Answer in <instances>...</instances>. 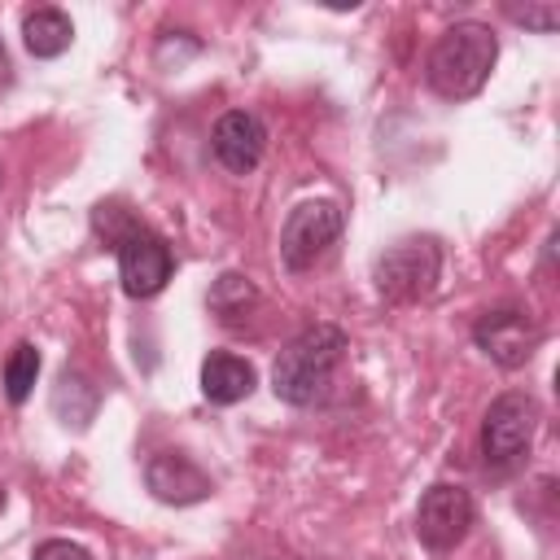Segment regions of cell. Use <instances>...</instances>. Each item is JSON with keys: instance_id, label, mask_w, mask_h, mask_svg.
<instances>
[{"instance_id": "6", "label": "cell", "mask_w": 560, "mask_h": 560, "mask_svg": "<svg viewBox=\"0 0 560 560\" xmlns=\"http://www.w3.org/2000/svg\"><path fill=\"white\" fill-rule=\"evenodd\" d=\"M472 516H477L472 494L464 486H455V481H438L416 503V538L429 551H451V547H459L468 538Z\"/></svg>"}, {"instance_id": "8", "label": "cell", "mask_w": 560, "mask_h": 560, "mask_svg": "<svg viewBox=\"0 0 560 560\" xmlns=\"http://www.w3.org/2000/svg\"><path fill=\"white\" fill-rule=\"evenodd\" d=\"M175 271V258H171V245L149 232V228H131L122 241H118V280H122V293L127 298H153L166 289Z\"/></svg>"}, {"instance_id": "15", "label": "cell", "mask_w": 560, "mask_h": 560, "mask_svg": "<svg viewBox=\"0 0 560 560\" xmlns=\"http://www.w3.org/2000/svg\"><path fill=\"white\" fill-rule=\"evenodd\" d=\"M35 376H39V350L31 341H18L9 350V359H4V398L13 407H22L31 398V389H35Z\"/></svg>"}, {"instance_id": "5", "label": "cell", "mask_w": 560, "mask_h": 560, "mask_svg": "<svg viewBox=\"0 0 560 560\" xmlns=\"http://www.w3.org/2000/svg\"><path fill=\"white\" fill-rule=\"evenodd\" d=\"M341 236V206L337 201H302L289 210L280 228V262L289 271H311Z\"/></svg>"}, {"instance_id": "12", "label": "cell", "mask_w": 560, "mask_h": 560, "mask_svg": "<svg viewBox=\"0 0 560 560\" xmlns=\"http://www.w3.org/2000/svg\"><path fill=\"white\" fill-rule=\"evenodd\" d=\"M22 44H26L31 57H61L74 44V22L52 4L31 9L22 18Z\"/></svg>"}, {"instance_id": "4", "label": "cell", "mask_w": 560, "mask_h": 560, "mask_svg": "<svg viewBox=\"0 0 560 560\" xmlns=\"http://www.w3.org/2000/svg\"><path fill=\"white\" fill-rule=\"evenodd\" d=\"M538 420H542V411H538L534 394H521V389L499 394V398L486 407V420H481V451H486V464H494V468L516 464V459L529 451V442H534V433H538Z\"/></svg>"}, {"instance_id": "17", "label": "cell", "mask_w": 560, "mask_h": 560, "mask_svg": "<svg viewBox=\"0 0 560 560\" xmlns=\"http://www.w3.org/2000/svg\"><path fill=\"white\" fill-rule=\"evenodd\" d=\"M31 560H92V556H88V547H79L70 538H44Z\"/></svg>"}, {"instance_id": "19", "label": "cell", "mask_w": 560, "mask_h": 560, "mask_svg": "<svg viewBox=\"0 0 560 560\" xmlns=\"http://www.w3.org/2000/svg\"><path fill=\"white\" fill-rule=\"evenodd\" d=\"M0 508H4V481H0Z\"/></svg>"}, {"instance_id": "18", "label": "cell", "mask_w": 560, "mask_h": 560, "mask_svg": "<svg viewBox=\"0 0 560 560\" xmlns=\"http://www.w3.org/2000/svg\"><path fill=\"white\" fill-rule=\"evenodd\" d=\"M9 79V57H4V44H0V83Z\"/></svg>"}, {"instance_id": "2", "label": "cell", "mask_w": 560, "mask_h": 560, "mask_svg": "<svg viewBox=\"0 0 560 560\" xmlns=\"http://www.w3.org/2000/svg\"><path fill=\"white\" fill-rule=\"evenodd\" d=\"M499 57V35L486 22H455L438 35L424 61V79L442 101H468L486 88Z\"/></svg>"}, {"instance_id": "13", "label": "cell", "mask_w": 560, "mask_h": 560, "mask_svg": "<svg viewBox=\"0 0 560 560\" xmlns=\"http://www.w3.org/2000/svg\"><path fill=\"white\" fill-rule=\"evenodd\" d=\"M96 402H101V389L83 376V372H61L57 385H52V411L61 424H74V429H88L92 416H96Z\"/></svg>"}, {"instance_id": "16", "label": "cell", "mask_w": 560, "mask_h": 560, "mask_svg": "<svg viewBox=\"0 0 560 560\" xmlns=\"http://www.w3.org/2000/svg\"><path fill=\"white\" fill-rule=\"evenodd\" d=\"M503 13L516 22V26H529V31H542V35H551L556 26H560V9L556 4H503Z\"/></svg>"}, {"instance_id": "7", "label": "cell", "mask_w": 560, "mask_h": 560, "mask_svg": "<svg viewBox=\"0 0 560 560\" xmlns=\"http://www.w3.org/2000/svg\"><path fill=\"white\" fill-rule=\"evenodd\" d=\"M472 341H477V350H486L499 368L516 372V368H525V363L534 359V350H538V341H542V328L534 324L529 311H521V306H499V311H486V315L472 324Z\"/></svg>"}, {"instance_id": "11", "label": "cell", "mask_w": 560, "mask_h": 560, "mask_svg": "<svg viewBox=\"0 0 560 560\" xmlns=\"http://www.w3.org/2000/svg\"><path fill=\"white\" fill-rule=\"evenodd\" d=\"M258 385V372L249 359L232 354V350H210L201 359V394L214 402V407H232L241 398H249Z\"/></svg>"}, {"instance_id": "1", "label": "cell", "mask_w": 560, "mask_h": 560, "mask_svg": "<svg viewBox=\"0 0 560 560\" xmlns=\"http://www.w3.org/2000/svg\"><path fill=\"white\" fill-rule=\"evenodd\" d=\"M350 341L337 324H311L302 328L271 368V389L289 407H319L332 389V376L346 359Z\"/></svg>"}, {"instance_id": "14", "label": "cell", "mask_w": 560, "mask_h": 560, "mask_svg": "<svg viewBox=\"0 0 560 560\" xmlns=\"http://www.w3.org/2000/svg\"><path fill=\"white\" fill-rule=\"evenodd\" d=\"M249 306H258V289L249 284V276L223 271V276L214 280V289H210V311H214L223 324H241V315H245Z\"/></svg>"}, {"instance_id": "10", "label": "cell", "mask_w": 560, "mask_h": 560, "mask_svg": "<svg viewBox=\"0 0 560 560\" xmlns=\"http://www.w3.org/2000/svg\"><path fill=\"white\" fill-rule=\"evenodd\" d=\"M144 481H149L153 499L175 503V508H188V503H201V499L214 494L210 472H201L184 451H158L144 464Z\"/></svg>"}, {"instance_id": "9", "label": "cell", "mask_w": 560, "mask_h": 560, "mask_svg": "<svg viewBox=\"0 0 560 560\" xmlns=\"http://www.w3.org/2000/svg\"><path fill=\"white\" fill-rule=\"evenodd\" d=\"M210 149L214 158L232 171V175H249L258 162H262V149H267V127L258 114L249 109H228L214 131H210Z\"/></svg>"}, {"instance_id": "3", "label": "cell", "mask_w": 560, "mask_h": 560, "mask_svg": "<svg viewBox=\"0 0 560 560\" xmlns=\"http://www.w3.org/2000/svg\"><path fill=\"white\" fill-rule=\"evenodd\" d=\"M438 276H442V245L433 236H402L372 267L376 293L389 306H416V302H424L438 289Z\"/></svg>"}]
</instances>
